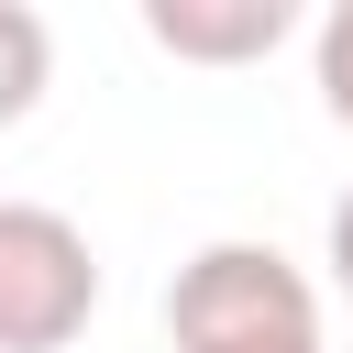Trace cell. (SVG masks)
<instances>
[{
	"label": "cell",
	"instance_id": "cell-6",
	"mask_svg": "<svg viewBox=\"0 0 353 353\" xmlns=\"http://www.w3.org/2000/svg\"><path fill=\"white\" fill-rule=\"evenodd\" d=\"M331 287H342V298H353V188H342V199H331Z\"/></svg>",
	"mask_w": 353,
	"mask_h": 353
},
{
	"label": "cell",
	"instance_id": "cell-2",
	"mask_svg": "<svg viewBox=\"0 0 353 353\" xmlns=\"http://www.w3.org/2000/svg\"><path fill=\"white\" fill-rule=\"evenodd\" d=\"M99 309V254L66 210L0 199V353H66Z\"/></svg>",
	"mask_w": 353,
	"mask_h": 353
},
{
	"label": "cell",
	"instance_id": "cell-3",
	"mask_svg": "<svg viewBox=\"0 0 353 353\" xmlns=\"http://www.w3.org/2000/svg\"><path fill=\"white\" fill-rule=\"evenodd\" d=\"M143 33L176 66H265L298 33V0H143Z\"/></svg>",
	"mask_w": 353,
	"mask_h": 353
},
{
	"label": "cell",
	"instance_id": "cell-4",
	"mask_svg": "<svg viewBox=\"0 0 353 353\" xmlns=\"http://www.w3.org/2000/svg\"><path fill=\"white\" fill-rule=\"evenodd\" d=\"M44 77H55V33H44V11L0 0V132L44 99Z\"/></svg>",
	"mask_w": 353,
	"mask_h": 353
},
{
	"label": "cell",
	"instance_id": "cell-7",
	"mask_svg": "<svg viewBox=\"0 0 353 353\" xmlns=\"http://www.w3.org/2000/svg\"><path fill=\"white\" fill-rule=\"evenodd\" d=\"M221 353H320V331H298V342H221Z\"/></svg>",
	"mask_w": 353,
	"mask_h": 353
},
{
	"label": "cell",
	"instance_id": "cell-1",
	"mask_svg": "<svg viewBox=\"0 0 353 353\" xmlns=\"http://www.w3.org/2000/svg\"><path fill=\"white\" fill-rule=\"evenodd\" d=\"M320 331L309 276L276 243H199L165 287V342L176 353H221V342H298Z\"/></svg>",
	"mask_w": 353,
	"mask_h": 353
},
{
	"label": "cell",
	"instance_id": "cell-5",
	"mask_svg": "<svg viewBox=\"0 0 353 353\" xmlns=\"http://www.w3.org/2000/svg\"><path fill=\"white\" fill-rule=\"evenodd\" d=\"M320 110L353 132V0H331V11H320Z\"/></svg>",
	"mask_w": 353,
	"mask_h": 353
}]
</instances>
